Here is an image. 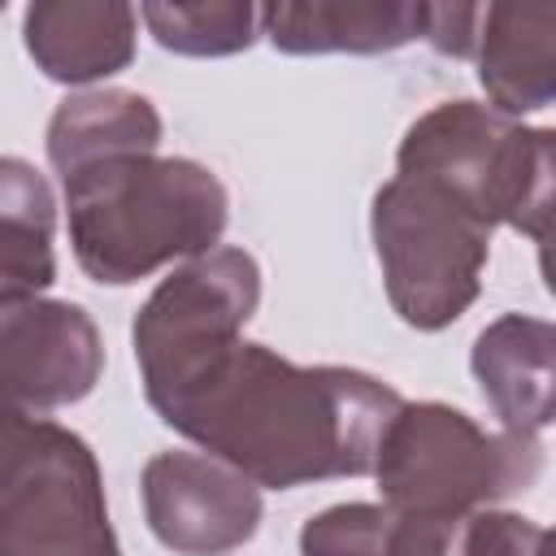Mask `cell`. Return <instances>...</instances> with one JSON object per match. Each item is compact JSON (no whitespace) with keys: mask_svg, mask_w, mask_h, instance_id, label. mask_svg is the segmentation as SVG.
Here are the masks:
<instances>
[{"mask_svg":"<svg viewBox=\"0 0 556 556\" xmlns=\"http://www.w3.org/2000/svg\"><path fill=\"white\" fill-rule=\"evenodd\" d=\"M369 235L391 308L413 330L452 326L482 291L491 226L430 178L395 174L374 191Z\"/></svg>","mask_w":556,"mask_h":556,"instance_id":"5b68a950","label":"cell"},{"mask_svg":"<svg viewBox=\"0 0 556 556\" xmlns=\"http://www.w3.org/2000/svg\"><path fill=\"white\" fill-rule=\"evenodd\" d=\"M56 200L48 178L0 156V304L39 300L56 282Z\"/></svg>","mask_w":556,"mask_h":556,"instance_id":"5bb4252c","label":"cell"},{"mask_svg":"<svg viewBox=\"0 0 556 556\" xmlns=\"http://www.w3.org/2000/svg\"><path fill=\"white\" fill-rule=\"evenodd\" d=\"M261 35L291 56L321 52H391L426 39L430 4H382V0H274L256 9Z\"/></svg>","mask_w":556,"mask_h":556,"instance_id":"4fadbf2b","label":"cell"},{"mask_svg":"<svg viewBox=\"0 0 556 556\" xmlns=\"http://www.w3.org/2000/svg\"><path fill=\"white\" fill-rule=\"evenodd\" d=\"M0 556H122L100 460L83 434L48 421L0 495Z\"/></svg>","mask_w":556,"mask_h":556,"instance_id":"52a82bcc","label":"cell"},{"mask_svg":"<svg viewBox=\"0 0 556 556\" xmlns=\"http://www.w3.org/2000/svg\"><path fill=\"white\" fill-rule=\"evenodd\" d=\"M104 374V343L83 304L17 300L0 304V387L30 413L78 404Z\"/></svg>","mask_w":556,"mask_h":556,"instance_id":"9c48e42d","label":"cell"},{"mask_svg":"<svg viewBox=\"0 0 556 556\" xmlns=\"http://www.w3.org/2000/svg\"><path fill=\"white\" fill-rule=\"evenodd\" d=\"M43 430H48V417L30 413L26 404H17V400L0 387V495H4V486L22 473V465L35 456Z\"/></svg>","mask_w":556,"mask_h":556,"instance_id":"e0dca14e","label":"cell"},{"mask_svg":"<svg viewBox=\"0 0 556 556\" xmlns=\"http://www.w3.org/2000/svg\"><path fill=\"white\" fill-rule=\"evenodd\" d=\"M256 304L261 265L252 252L230 243H217L213 252H200L161 278L130 326L143 400H161L213 352L243 339Z\"/></svg>","mask_w":556,"mask_h":556,"instance_id":"8992f818","label":"cell"},{"mask_svg":"<svg viewBox=\"0 0 556 556\" xmlns=\"http://www.w3.org/2000/svg\"><path fill=\"white\" fill-rule=\"evenodd\" d=\"M139 9L117 0H35L22 13V39L43 78L83 87L122 74L135 61Z\"/></svg>","mask_w":556,"mask_h":556,"instance_id":"8fae6325","label":"cell"},{"mask_svg":"<svg viewBox=\"0 0 556 556\" xmlns=\"http://www.w3.org/2000/svg\"><path fill=\"white\" fill-rule=\"evenodd\" d=\"M382 504L421 517H469L530 491L543 473V439L486 430L469 413L421 400L387 421L374 469Z\"/></svg>","mask_w":556,"mask_h":556,"instance_id":"3957f363","label":"cell"},{"mask_svg":"<svg viewBox=\"0 0 556 556\" xmlns=\"http://www.w3.org/2000/svg\"><path fill=\"white\" fill-rule=\"evenodd\" d=\"M56 178L74 261L100 287H130L213 252L230 222L226 182L191 156L109 152Z\"/></svg>","mask_w":556,"mask_h":556,"instance_id":"7a4b0ae2","label":"cell"},{"mask_svg":"<svg viewBox=\"0 0 556 556\" xmlns=\"http://www.w3.org/2000/svg\"><path fill=\"white\" fill-rule=\"evenodd\" d=\"M473 22H478V4H430L426 43L443 56H469Z\"/></svg>","mask_w":556,"mask_h":556,"instance_id":"ac0fdd59","label":"cell"},{"mask_svg":"<svg viewBox=\"0 0 556 556\" xmlns=\"http://www.w3.org/2000/svg\"><path fill=\"white\" fill-rule=\"evenodd\" d=\"M400 404L404 395L365 369L295 365L235 339L152 400V413L261 491H291L369 473Z\"/></svg>","mask_w":556,"mask_h":556,"instance_id":"6da1fadb","label":"cell"},{"mask_svg":"<svg viewBox=\"0 0 556 556\" xmlns=\"http://www.w3.org/2000/svg\"><path fill=\"white\" fill-rule=\"evenodd\" d=\"M469 56L495 113H539L556 96V9L552 4H478Z\"/></svg>","mask_w":556,"mask_h":556,"instance_id":"30bf717a","label":"cell"},{"mask_svg":"<svg viewBox=\"0 0 556 556\" xmlns=\"http://www.w3.org/2000/svg\"><path fill=\"white\" fill-rule=\"evenodd\" d=\"M552 356L556 330L543 317L500 313L491 326L478 330L469 369L508 434H543L552 426Z\"/></svg>","mask_w":556,"mask_h":556,"instance_id":"7c38bea8","label":"cell"},{"mask_svg":"<svg viewBox=\"0 0 556 556\" xmlns=\"http://www.w3.org/2000/svg\"><path fill=\"white\" fill-rule=\"evenodd\" d=\"M161 113L148 96L126 87H96L65 96L48 122V161L56 174L109 156V152H156Z\"/></svg>","mask_w":556,"mask_h":556,"instance_id":"9a60e30c","label":"cell"},{"mask_svg":"<svg viewBox=\"0 0 556 556\" xmlns=\"http://www.w3.org/2000/svg\"><path fill=\"white\" fill-rule=\"evenodd\" d=\"M395 174L430 178L491 230L513 226L539 248L552 222V130L521 126L478 100L426 109L400 139Z\"/></svg>","mask_w":556,"mask_h":556,"instance_id":"277c9868","label":"cell"},{"mask_svg":"<svg viewBox=\"0 0 556 556\" xmlns=\"http://www.w3.org/2000/svg\"><path fill=\"white\" fill-rule=\"evenodd\" d=\"M148 35L178 56H230L252 48L261 35L256 4L208 0V4H143L139 9Z\"/></svg>","mask_w":556,"mask_h":556,"instance_id":"2e32d148","label":"cell"},{"mask_svg":"<svg viewBox=\"0 0 556 556\" xmlns=\"http://www.w3.org/2000/svg\"><path fill=\"white\" fill-rule=\"evenodd\" d=\"M143 517L174 556H226L265 517L261 486L208 452H156L139 478Z\"/></svg>","mask_w":556,"mask_h":556,"instance_id":"ba28073f","label":"cell"},{"mask_svg":"<svg viewBox=\"0 0 556 556\" xmlns=\"http://www.w3.org/2000/svg\"><path fill=\"white\" fill-rule=\"evenodd\" d=\"M0 13H4V4H0Z\"/></svg>","mask_w":556,"mask_h":556,"instance_id":"d6986e66","label":"cell"}]
</instances>
